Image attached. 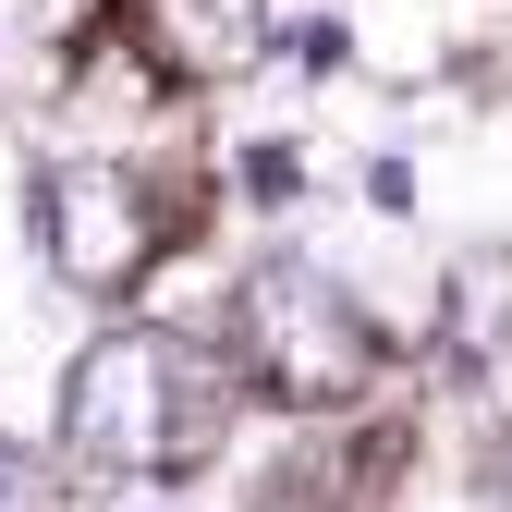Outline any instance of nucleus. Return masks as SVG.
Returning <instances> with one entry per match:
<instances>
[{
	"label": "nucleus",
	"mask_w": 512,
	"mask_h": 512,
	"mask_svg": "<svg viewBox=\"0 0 512 512\" xmlns=\"http://www.w3.org/2000/svg\"><path fill=\"white\" fill-rule=\"evenodd\" d=\"M220 427H232V378L183 330L122 317V330H98L61 366V439L98 476H196L220 452Z\"/></svg>",
	"instance_id": "obj_1"
},
{
	"label": "nucleus",
	"mask_w": 512,
	"mask_h": 512,
	"mask_svg": "<svg viewBox=\"0 0 512 512\" xmlns=\"http://www.w3.org/2000/svg\"><path fill=\"white\" fill-rule=\"evenodd\" d=\"M244 366H256V391L293 403V415L366 403V378H378V317H366L330 269L269 256V269L244 281Z\"/></svg>",
	"instance_id": "obj_2"
},
{
	"label": "nucleus",
	"mask_w": 512,
	"mask_h": 512,
	"mask_svg": "<svg viewBox=\"0 0 512 512\" xmlns=\"http://www.w3.org/2000/svg\"><path fill=\"white\" fill-rule=\"evenodd\" d=\"M37 232H49V269L74 281V293H135L159 256H171L159 183L110 171V159H49L37 171Z\"/></svg>",
	"instance_id": "obj_3"
},
{
	"label": "nucleus",
	"mask_w": 512,
	"mask_h": 512,
	"mask_svg": "<svg viewBox=\"0 0 512 512\" xmlns=\"http://www.w3.org/2000/svg\"><path fill=\"white\" fill-rule=\"evenodd\" d=\"M135 25L171 86H244L281 37V0H135Z\"/></svg>",
	"instance_id": "obj_4"
},
{
	"label": "nucleus",
	"mask_w": 512,
	"mask_h": 512,
	"mask_svg": "<svg viewBox=\"0 0 512 512\" xmlns=\"http://www.w3.org/2000/svg\"><path fill=\"white\" fill-rule=\"evenodd\" d=\"M244 183H256V208H293L305 159H293V147H244Z\"/></svg>",
	"instance_id": "obj_5"
},
{
	"label": "nucleus",
	"mask_w": 512,
	"mask_h": 512,
	"mask_svg": "<svg viewBox=\"0 0 512 512\" xmlns=\"http://www.w3.org/2000/svg\"><path fill=\"white\" fill-rule=\"evenodd\" d=\"M0 512H49V476L13 452V439H0Z\"/></svg>",
	"instance_id": "obj_6"
}]
</instances>
